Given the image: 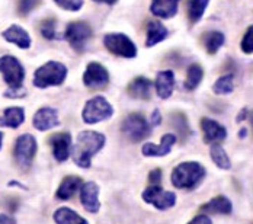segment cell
<instances>
[{"mask_svg":"<svg viewBox=\"0 0 253 224\" xmlns=\"http://www.w3.org/2000/svg\"><path fill=\"white\" fill-rule=\"evenodd\" d=\"M210 0H189L188 3V18L192 24H197L201 21L205 9L208 6Z\"/></svg>","mask_w":253,"mask_h":224,"instance_id":"obj_29","label":"cell"},{"mask_svg":"<svg viewBox=\"0 0 253 224\" xmlns=\"http://www.w3.org/2000/svg\"><path fill=\"white\" fill-rule=\"evenodd\" d=\"M58 114L52 108H41L34 115V127L40 131H47L58 125Z\"/></svg>","mask_w":253,"mask_h":224,"instance_id":"obj_16","label":"cell"},{"mask_svg":"<svg viewBox=\"0 0 253 224\" xmlns=\"http://www.w3.org/2000/svg\"><path fill=\"white\" fill-rule=\"evenodd\" d=\"M242 51L245 54H252L253 52V25L248 28L246 34L242 38Z\"/></svg>","mask_w":253,"mask_h":224,"instance_id":"obj_31","label":"cell"},{"mask_svg":"<svg viewBox=\"0 0 253 224\" xmlns=\"http://www.w3.org/2000/svg\"><path fill=\"white\" fill-rule=\"evenodd\" d=\"M83 83L92 90L103 89L109 83V73L99 63H89L83 75Z\"/></svg>","mask_w":253,"mask_h":224,"instance_id":"obj_11","label":"cell"},{"mask_svg":"<svg viewBox=\"0 0 253 224\" xmlns=\"http://www.w3.org/2000/svg\"><path fill=\"white\" fill-rule=\"evenodd\" d=\"M3 38L6 41L18 45L19 48H29L31 47V37H29V34L19 25L9 26L3 32Z\"/></svg>","mask_w":253,"mask_h":224,"instance_id":"obj_20","label":"cell"},{"mask_svg":"<svg viewBox=\"0 0 253 224\" xmlns=\"http://www.w3.org/2000/svg\"><path fill=\"white\" fill-rule=\"evenodd\" d=\"M40 3H41V0H19L18 12H19V15L26 16V15H28L29 12H32Z\"/></svg>","mask_w":253,"mask_h":224,"instance_id":"obj_32","label":"cell"},{"mask_svg":"<svg viewBox=\"0 0 253 224\" xmlns=\"http://www.w3.org/2000/svg\"><path fill=\"white\" fill-rule=\"evenodd\" d=\"M179 3H180V0H153L150 10L157 18L169 19V18H173L177 13Z\"/></svg>","mask_w":253,"mask_h":224,"instance_id":"obj_17","label":"cell"},{"mask_svg":"<svg viewBox=\"0 0 253 224\" xmlns=\"http://www.w3.org/2000/svg\"><path fill=\"white\" fill-rule=\"evenodd\" d=\"M95 1H98V3H106V4H114L117 0H95Z\"/></svg>","mask_w":253,"mask_h":224,"instance_id":"obj_39","label":"cell"},{"mask_svg":"<svg viewBox=\"0 0 253 224\" xmlns=\"http://www.w3.org/2000/svg\"><path fill=\"white\" fill-rule=\"evenodd\" d=\"M105 135L96 131H82L77 135V141L73 147V159L77 166L87 169L90 159L103 147Z\"/></svg>","mask_w":253,"mask_h":224,"instance_id":"obj_1","label":"cell"},{"mask_svg":"<svg viewBox=\"0 0 253 224\" xmlns=\"http://www.w3.org/2000/svg\"><path fill=\"white\" fill-rule=\"evenodd\" d=\"M54 222L57 224H89L82 216H79L76 211L67 207L58 208L54 213Z\"/></svg>","mask_w":253,"mask_h":224,"instance_id":"obj_25","label":"cell"},{"mask_svg":"<svg viewBox=\"0 0 253 224\" xmlns=\"http://www.w3.org/2000/svg\"><path fill=\"white\" fill-rule=\"evenodd\" d=\"M175 88V75L170 70L160 72L156 77V92L162 99L170 98Z\"/></svg>","mask_w":253,"mask_h":224,"instance_id":"obj_19","label":"cell"},{"mask_svg":"<svg viewBox=\"0 0 253 224\" xmlns=\"http://www.w3.org/2000/svg\"><path fill=\"white\" fill-rule=\"evenodd\" d=\"M67 77V67L58 61H48L41 66L34 76V85L37 88H48V86H58Z\"/></svg>","mask_w":253,"mask_h":224,"instance_id":"obj_3","label":"cell"},{"mask_svg":"<svg viewBox=\"0 0 253 224\" xmlns=\"http://www.w3.org/2000/svg\"><path fill=\"white\" fill-rule=\"evenodd\" d=\"M82 178L79 176H67L63 179L61 185L57 189V198L58 199H70L77 191L82 188Z\"/></svg>","mask_w":253,"mask_h":224,"instance_id":"obj_22","label":"cell"},{"mask_svg":"<svg viewBox=\"0 0 253 224\" xmlns=\"http://www.w3.org/2000/svg\"><path fill=\"white\" fill-rule=\"evenodd\" d=\"M205 178V168L198 162H183L172 172V183L179 189H194Z\"/></svg>","mask_w":253,"mask_h":224,"instance_id":"obj_2","label":"cell"},{"mask_svg":"<svg viewBox=\"0 0 253 224\" xmlns=\"http://www.w3.org/2000/svg\"><path fill=\"white\" fill-rule=\"evenodd\" d=\"M80 201L86 211L98 213L101 208L99 202V188L95 182H86L80 188Z\"/></svg>","mask_w":253,"mask_h":224,"instance_id":"obj_12","label":"cell"},{"mask_svg":"<svg viewBox=\"0 0 253 224\" xmlns=\"http://www.w3.org/2000/svg\"><path fill=\"white\" fill-rule=\"evenodd\" d=\"M162 121V115L159 112V109H156L152 114V125H159Z\"/></svg>","mask_w":253,"mask_h":224,"instance_id":"obj_37","label":"cell"},{"mask_svg":"<svg viewBox=\"0 0 253 224\" xmlns=\"http://www.w3.org/2000/svg\"><path fill=\"white\" fill-rule=\"evenodd\" d=\"M41 34L47 38L52 40L55 37V21L54 19H47L41 24Z\"/></svg>","mask_w":253,"mask_h":224,"instance_id":"obj_33","label":"cell"},{"mask_svg":"<svg viewBox=\"0 0 253 224\" xmlns=\"http://www.w3.org/2000/svg\"><path fill=\"white\" fill-rule=\"evenodd\" d=\"M162 179V171L160 169H154L152 174L149 175V180L152 185H157Z\"/></svg>","mask_w":253,"mask_h":224,"instance_id":"obj_35","label":"cell"},{"mask_svg":"<svg viewBox=\"0 0 253 224\" xmlns=\"http://www.w3.org/2000/svg\"><path fill=\"white\" fill-rule=\"evenodd\" d=\"M231 210H233V205L230 199L223 195L212 198L201 207V211L207 214H230Z\"/></svg>","mask_w":253,"mask_h":224,"instance_id":"obj_23","label":"cell"},{"mask_svg":"<svg viewBox=\"0 0 253 224\" xmlns=\"http://www.w3.org/2000/svg\"><path fill=\"white\" fill-rule=\"evenodd\" d=\"M37 140L34 138V135L31 134H22L16 138V143H15V159H16V163L19 165V168H22L24 171H26L34 157H35V153H37Z\"/></svg>","mask_w":253,"mask_h":224,"instance_id":"obj_6","label":"cell"},{"mask_svg":"<svg viewBox=\"0 0 253 224\" xmlns=\"http://www.w3.org/2000/svg\"><path fill=\"white\" fill-rule=\"evenodd\" d=\"M0 224H16L15 219L6 216V214H0Z\"/></svg>","mask_w":253,"mask_h":224,"instance_id":"obj_38","label":"cell"},{"mask_svg":"<svg viewBox=\"0 0 253 224\" xmlns=\"http://www.w3.org/2000/svg\"><path fill=\"white\" fill-rule=\"evenodd\" d=\"M0 73L3 75L4 82L10 86V89H21L24 79H25V70L18 58L12 55H3L0 58Z\"/></svg>","mask_w":253,"mask_h":224,"instance_id":"obj_5","label":"cell"},{"mask_svg":"<svg viewBox=\"0 0 253 224\" xmlns=\"http://www.w3.org/2000/svg\"><path fill=\"white\" fill-rule=\"evenodd\" d=\"M210 154H211V159L217 168H220L223 171H228L231 168V162L228 159V154L220 144H212L210 149Z\"/></svg>","mask_w":253,"mask_h":224,"instance_id":"obj_28","label":"cell"},{"mask_svg":"<svg viewBox=\"0 0 253 224\" xmlns=\"http://www.w3.org/2000/svg\"><path fill=\"white\" fill-rule=\"evenodd\" d=\"M128 95L134 99H149L152 96V82L146 77H135L128 85Z\"/></svg>","mask_w":253,"mask_h":224,"instance_id":"obj_18","label":"cell"},{"mask_svg":"<svg viewBox=\"0 0 253 224\" xmlns=\"http://www.w3.org/2000/svg\"><path fill=\"white\" fill-rule=\"evenodd\" d=\"M233 89H234V76L233 75H224L218 77L212 86V90L217 95H228L233 92Z\"/></svg>","mask_w":253,"mask_h":224,"instance_id":"obj_30","label":"cell"},{"mask_svg":"<svg viewBox=\"0 0 253 224\" xmlns=\"http://www.w3.org/2000/svg\"><path fill=\"white\" fill-rule=\"evenodd\" d=\"M92 37V28L89 24L79 21L69 24L66 29V40L76 51H82Z\"/></svg>","mask_w":253,"mask_h":224,"instance_id":"obj_10","label":"cell"},{"mask_svg":"<svg viewBox=\"0 0 253 224\" xmlns=\"http://www.w3.org/2000/svg\"><path fill=\"white\" fill-rule=\"evenodd\" d=\"M204 77V70L200 64H191L186 73V79H185V89L186 90H194L198 88V85L201 83Z\"/></svg>","mask_w":253,"mask_h":224,"instance_id":"obj_27","label":"cell"},{"mask_svg":"<svg viewBox=\"0 0 253 224\" xmlns=\"http://www.w3.org/2000/svg\"><path fill=\"white\" fill-rule=\"evenodd\" d=\"M50 144L52 146L54 157L58 162H64L69 159L72 149V137L69 133H57L50 137Z\"/></svg>","mask_w":253,"mask_h":224,"instance_id":"obj_13","label":"cell"},{"mask_svg":"<svg viewBox=\"0 0 253 224\" xmlns=\"http://www.w3.org/2000/svg\"><path fill=\"white\" fill-rule=\"evenodd\" d=\"M1 141H3V134L0 133V147H1Z\"/></svg>","mask_w":253,"mask_h":224,"instance_id":"obj_41","label":"cell"},{"mask_svg":"<svg viewBox=\"0 0 253 224\" xmlns=\"http://www.w3.org/2000/svg\"><path fill=\"white\" fill-rule=\"evenodd\" d=\"M201 128L204 133V140L207 143H220L223 140H226L227 137V130L226 127L211 120V118H203L201 120Z\"/></svg>","mask_w":253,"mask_h":224,"instance_id":"obj_14","label":"cell"},{"mask_svg":"<svg viewBox=\"0 0 253 224\" xmlns=\"http://www.w3.org/2000/svg\"><path fill=\"white\" fill-rule=\"evenodd\" d=\"M143 199L159 210H169L176 204V195L170 191H165L160 185H152L143 192Z\"/></svg>","mask_w":253,"mask_h":224,"instance_id":"obj_9","label":"cell"},{"mask_svg":"<svg viewBox=\"0 0 253 224\" xmlns=\"http://www.w3.org/2000/svg\"><path fill=\"white\" fill-rule=\"evenodd\" d=\"M114 114V108L112 105L102 96H96L93 99L87 100V103L84 105V109L82 112L83 121L87 124H96L105 121L108 118H111Z\"/></svg>","mask_w":253,"mask_h":224,"instance_id":"obj_4","label":"cell"},{"mask_svg":"<svg viewBox=\"0 0 253 224\" xmlns=\"http://www.w3.org/2000/svg\"><path fill=\"white\" fill-rule=\"evenodd\" d=\"M25 121V111L19 106H12L3 111L0 115V125L9 127V128H18Z\"/></svg>","mask_w":253,"mask_h":224,"instance_id":"obj_21","label":"cell"},{"mask_svg":"<svg viewBox=\"0 0 253 224\" xmlns=\"http://www.w3.org/2000/svg\"><path fill=\"white\" fill-rule=\"evenodd\" d=\"M224 41H226V37L220 31H211L204 35V45H205V50L208 51V54H215L224 45Z\"/></svg>","mask_w":253,"mask_h":224,"instance_id":"obj_26","label":"cell"},{"mask_svg":"<svg viewBox=\"0 0 253 224\" xmlns=\"http://www.w3.org/2000/svg\"><path fill=\"white\" fill-rule=\"evenodd\" d=\"M123 133L126 134L131 141L137 143V141L144 140L149 135L150 127L147 124V120L141 114L134 112V114H129L124 120V123H123Z\"/></svg>","mask_w":253,"mask_h":224,"instance_id":"obj_8","label":"cell"},{"mask_svg":"<svg viewBox=\"0 0 253 224\" xmlns=\"http://www.w3.org/2000/svg\"><path fill=\"white\" fill-rule=\"evenodd\" d=\"M103 44L115 55L132 58L137 55V47L124 34H108L103 38Z\"/></svg>","mask_w":253,"mask_h":224,"instance_id":"obj_7","label":"cell"},{"mask_svg":"<svg viewBox=\"0 0 253 224\" xmlns=\"http://www.w3.org/2000/svg\"><path fill=\"white\" fill-rule=\"evenodd\" d=\"M176 143V135L173 134H165L162 137V143L157 146V144H153V143H147L143 146V154L147 156V157H162V156H166L170 153V150L173 147V144Z\"/></svg>","mask_w":253,"mask_h":224,"instance_id":"obj_15","label":"cell"},{"mask_svg":"<svg viewBox=\"0 0 253 224\" xmlns=\"http://www.w3.org/2000/svg\"><path fill=\"white\" fill-rule=\"evenodd\" d=\"M188 224H212V222L208 216H197Z\"/></svg>","mask_w":253,"mask_h":224,"instance_id":"obj_36","label":"cell"},{"mask_svg":"<svg viewBox=\"0 0 253 224\" xmlns=\"http://www.w3.org/2000/svg\"><path fill=\"white\" fill-rule=\"evenodd\" d=\"M168 29L159 21H152L149 22L147 26V40H146V45L147 47H153L159 43H162L166 37H168Z\"/></svg>","mask_w":253,"mask_h":224,"instance_id":"obj_24","label":"cell"},{"mask_svg":"<svg viewBox=\"0 0 253 224\" xmlns=\"http://www.w3.org/2000/svg\"><path fill=\"white\" fill-rule=\"evenodd\" d=\"M54 1L66 10H79L83 6V0H54Z\"/></svg>","mask_w":253,"mask_h":224,"instance_id":"obj_34","label":"cell"},{"mask_svg":"<svg viewBox=\"0 0 253 224\" xmlns=\"http://www.w3.org/2000/svg\"><path fill=\"white\" fill-rule=\"evenodd\" d=\"M246 134H248V130H246V128H242V130L239 131V135H240L242 138H243V137H246Z\"/></svg>","mask_w":253,"mask_h":224,"instance_id":"obj_40","label":"cell"}]
</instances>
